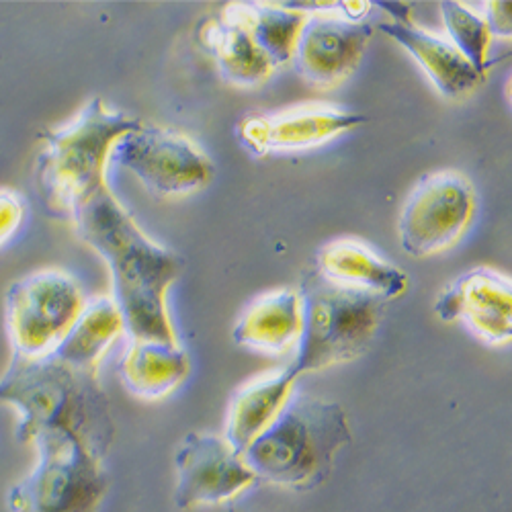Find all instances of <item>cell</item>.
Here are the masks:
<instances>
[{
  "label": "cell",
  "instance_id": "cell-12",
  "mask_svg": "<svg viewBox=\"0 0 512 512\" xmlns=\"http://www.w3.org/2000/svg\"><path fill=\"white\" fill-rule=\"evenodd\" d=\"M334 11L306 17L291 60L295 72L316 91L336 89L353 76L373 37L371 23L349 21Z\"/></svg>",
  "mask_w": 512,
  "mask_h": 512
},
{
  "label": "cell",
  "instance_id": "cell-10",
  "mask_svg": "<svg viewBox=\"0 0 512 512\" xmlns=\"http://www.w3.org/2000/svg\"><path fill=\"white\" fill-rule=\"evenodd\" d=\"M175 469L181 510L224 504L259 482L242 455L211 433H189L177 447Z\"/></svg>",
  "mask_w": 512,
  "mask_h": 512
},
{
  "label": "cell",
  "instance_id": "cell-6",
  "mask_svg": "<svg viewBox=\"0 0 512 512\" xmlns=\"http://www.w3.org/2000/svg\"><path fill=\"white\" fill-rule=\"evenodd\" d=\"M37 463L11 486V512H99L109 490V478L93 451L68 439L35 445Z\"/></svg>",
  "mask_w": 512,
  "mask_h": 512
},
{
  "label": "cell",
  "instance_id": "cell-4",
  "mask_svg": "<svg viewBox=\"0 0 512 512\" xmlns=\"http://www.w3.org/2000/svg\"><path fill=\"white\" fill-rule=\"evenodd\" d=\"M142 125L140 119L111 109L101 97L91 99L68 123L48 132L35 164V181L46 209L70 220L101 187L115 142Z\"/></svg>",
  "mask_w": 512,
  "mask_h": 512
},
{
  "label": "cell",
  "instance_id": "cell-5",
  "mask_svg": "<svg viewBox=\"0 0 512 512\" xmlns=\"http://www.w3.org/2000/svg\"><path fill=\"white\" fill-rule=\"evenodd\" d=\"M302 300V334L287 369L300 377L361 357L379 328L386 300L336 283L316 269L297 289Z\"/></svg>",
  "mask_w": 512,
  "mask_h": 512
},
{
  "label": "cell",
  "instance_id": "cell-2",
  "mask_svg": "<svg viewBox=\"0 0 512 512\" xmlns=\"http://www.w3.org/2000/svg\"><path fill=\"white\" fill-rule=\"evenodd\" d=\"M0 404L17 410V439L25 445L68 439L105 459L115 441L111 402L97 371L72 367L54 355H13L0 377Z\"/></svg>",
  "mask_w": 512,
  "mask_h": 512
},
{
  "label": "cell",
  "instance_id": "cell-9",
  "mask_svg": "<svg viewBox=\"0 0 512 512\" xmlns=\"http://www.w3.org/2000/svg\"><path fill=\"white\" fill-rule=\"evenodd\" d=\"M476 216V189L457 170L420 177L400 213V244L414 259L439 254L459 242Z\"/></svg>",
  "mask_w": 512,
  "mask_h": 512
},
{
  "label": "cell",
  "instance_id": "cell-14",
  "mask_svg": "<svg viewBox=\"0 0 512 512\" xmlns=\"http://www.w3.org/2000/svg\"><path fill=\"white\" fill-rule=\"evenodd\" d=\"M379 29L416 60L445 99L469 95L486 78L453 48L449 39L416 25L412 19L381 23Z\"/></svg>",
  "mask_w": 512,
  "mask_h": 512
},
{
  "label": "cell",
  "instance_id": "cell-15",
  "mask_svg": "<svg viewBox=\"0 0 512 512\" xmlns=\"http://www.w3.org/2000/svg\"><path fill=\"white\" fill-rule=\"evenodd\" d=\"M195 39L199 48L216 62L220 76L234 87H259L275 72L246 27L226 9L218 17L203 19L195 29Z\"/></svg>",
  "mask_w": 512,
  "mask_h": 512
},
{
  "label": "cell",
  "instance_id": "cell-18",
  "mask_svg": "<svg viewBox=\"0 0 512 512\" xmlns=\"http://www.w3.org/2000/svg\"><path fill=\"white\" fill-rule=\"evenodd\" d=\"M302 334V300L295 289H281L261 295L238 318L234 343L263 351L283 353L297 345Z\"/></svg>",
  "mask_w": 512,
  "mask_h": 512
},
{
  "label": "cell",
  "instance_id": "cell-17",
  "mask_svg": "<svg viewBox=\"0 0 512 512\" xmlns=\"http://www.w3.org/2000/svg\"><path fill=\"white\" fill-rule=\"evenodd\" d=\"M125 390L142 400H160L187 379L191 361L179 343L132 338L119 361Z\"/></svg>",
  "mask_w": 512,
  "mask_h": 512
},
{
  "label": "cell",
  "instance_id": "cell-22",
  "mask_svg": "<svg viewBox=\"0 0 512 512\" xmlns=\"http://www.w3.org/2000/svg\"><path fill=\"white\" fill-rule=\"evenodd\" d=\"M441 17L453 48L482 76H486V70L490 66L488 50L492 35L482 15L474 13L467 5L447 0V3H441Z\"/></svg>",
  "mask_w": 512,
  "mask_h": 512
},
{
  "label": "cell",
  "instance_id": "cell-3",
  "mask_svg": "<svg viewBox=\"0 0 512 512\" xmlns=\"http://www.w3.org/2000/svg\"><path fill=\"white\" fill-rule=\"evenodd\" d=\"M351 441V424L343 406L291 392L267 429L242 451V459L256 480L310 492L328 480L338 453Z\"/></svg>",
  "mask_w": 512,
  "mask_h": 512
},
{
  "label": "cell",
  "instance_id": "cell-19",
  "mask_svg": "<svg viewBox=\"0 0 512 512\" xmlns=\"http://www.w3.org/2000/svg\"><path fill=\"white\" fill-rule=\"evenodd\" d=\"M295 381L297 377L285 367L254 377L234 394L228 408L224 439L236 453L242 455V451L267 429L291 396Z\"/></svg>",
  "mask_w": 512,
  "mask_h": 512
},
{
  "label": "cell",
  "instance_id": "cell-1",
  "mask_svg": "<svg viewBox=\"0 0 512 512\" xmlns=\"http://www.w3.org/2000/svg\"><path fill=\"white\" fill-rule=\"evenodd\" d=\"M70 222L78 238L105 261L111 297L130 338L179 343L166 310V293L185 269L181 256L148 238L109 185L78 205Z\"/></svg>",
  "mask_w": 512,
  "mask_h": 512
},
{
  "label": "cell",
  "instance_id": "cell-8",
  "mask_svg": "<svg viewBox=\"0 0 512 512\" xmlns=\"http://www.w3.org/2000/svg\"><path fill=\"white\" fill-rule=\"evenodd\" d=\"M109 162L130 170L156 197L191 195L216 175L209 156L189 136L160 125H138L121 136Z\"/></svg>",
  "mask_w": 512,
  "mask_h": 512
},
{
  "label": "cell",
  "instance_id": "cell-13",
  "mask_svg": "<svg viewBox=\"0 0 512 512\" xmlns=\"http://www.w3.org/2000/svg\"><path fill=\"white\" fill-rule=\"evenodd\" d=\"M441 322H461L488 345L512 336V285L506 275L478 267L459 275L433 306Z\"/></svg>",
  "mask_w": 512,
  "mask_h": 512
},
{
  "label": "cell",
  "instance_id": "cell-16",
  "mask_svg": "<svg viewBox=\"0 0 512 512\" xmlns=\"http://www.w3.org/2000/svg\"><path fill=\"white\" fill-rule=\"evenodd\" d=\"M316 271L355 289L392 302L408 289V273L383 259L365 242L340 238L324 244L316 254Z\"/></svg>",
  "mask_w": 512,
  "mask_h": 512
},
{
  "label": "cell",
  "instance_id": "cell-20",
  "mask_svg": "<svg viewBox=\"0 0 512 512\" xmlns=\"http://www.w3.org/2000/svg\"><path fill=\"white\" fill-rule=\"evenodd\" d=\"M123 332L125 324L113 297L99 295L84 304L52 355L72 367L97 371L101 359Z\"/></svg>",
  "mask_w": 512,
  "mask_h": 512
},
{
  "label": "cell",
  "instance_id": "cell-23",
  "mask_svg": "<svg viewBox=\"0 0 512 512\" xmlns=\"http://www.w3.org/2000/svg\"><path fill=\"white\" fill-rule=\"evenodd\" d=\"M25 201L21 193L9 187H0V248H5L21 230L25 222Z\"/></svg>",
  "mask_w": 512,
  "mask_h": 512
},
{
  "label": "cell",
  "instance_id": "cell-24",
  "mask_svg": "<svg viewBox=\"0 0 512 512\" xmlns=\"http://www.w3.org/2000/svg\"><path fill=\"white\" fill-rule=\"evenodd\" d=\"M510 3H486L482 19L486 21V27L494 37L508 39L512 25H510Z\"/></svg>",
  "mask_w": 512,
  "mask_h": 512
},
{
  "label": "cell",
  "instance_id": "cell-21",
  "mask_svg": "<svg viewBox=\"0 0 512 512\" xmlns=\"http://www.w3.org/2000/svg\"><path fill=\"white\" fill-rule=\"evenodd\" d=\"M224 9L246 27L273 68L293 60L306 13L291 11L285 3H230Z\"/></svg>",
  "mask_w": 512,
  "mask_h": 512
},
{
  "label": "cell",
  "instance_id": "cell-7",
  "mask_svg": "<svg viewBox=\"0 0 512 512\" xmlns=\"http://www.w3.org/2000/svg\"><path fill=\"white\" fill-rule=\"evenodd\" d=\"M84 304L80 283L62 269H41L11 283L5 295V324L13 355H52Z\"/></svg>",
  "mask_w": 512,
  "mask_h": 512
},
{
  "label": "cell",
  "instance_id": "cell-11",
  "mask_svg": "<svg viewBox=\"0 0 512 512\" xmlns=\"http://www.w3.org/2000/svg\"><path fill=\"white\" fill-rule=\"evenodd\" d=\"M365 121V115L334 103H302L273 113L246 115L236 125V136L254 156H267L322 146Z\"/></svg>",
  "mask_w": 512,
  "mask_h": 512
}]
</instances>
